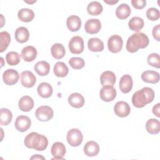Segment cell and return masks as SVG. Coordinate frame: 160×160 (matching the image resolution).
Masks as SVG:
<instances>
[{
	"instance_id": "obj_1",
	"label": "cell",
	"mask_w": 160,
	"mask_h": 160,
	"mask_svg": "<svg viewBox=\"0 0 160 160\" xmlns=\"http://www.w3.org/2000/svg\"><path fill=\"white\" fill-rule=\"evenodd\" d=\"M154 98V92L153 89L149 87H144L133 94L132 103L136 108H141L152 102Z\"/></svg>"
},
{
	"instance_id": "obj_2",
	"label": "cell",
	"mask_w": 160,
	"mask_h": 160,
	"mask_svg": "<svg viewBox=\"0 0 160 160\" xmlns=\"http://www.w3.org/2000/svg\"><path fill=\"white\" fill-rule=\"evenodd\" d=\"M24 145L29 149H34L37 151L45 150L48 145L47 138L36 132H32L28 134L24 139Z\"/></svg>"
},
{
	"instance_id": "obj_3",
	"label": "cell",
	"mask_w": 160,
	"mask_h": 160,
	"mask_svg": "<svg viewBox=\"0 0 160 160\" xmlns=\"http://www.w3.org/2000/svg\"><path fill=\"white\" fill-rule=\"evenodd\" d=\"M149 38L143 32H138L132 34L127 40L126 49L131 53L137 52L139 49H143L149 44Z\"/></svg>"
},
{
	"instance_id": "obj_4",
	"label": "cell",
	"mask_w": 160,
	"mask_h": 160,
	"mask_svg": "<svg viewBox=\"0 0 160 160\" xmlns=\"http://www.w3.org/2000/svg\"><path fill=\"white\" fill-rule=\"evenodd\" d=\"M66 139L69 145L73 147H78L82 143L83 136L80 130L73 128L68 132Z\"/></svg>"
},
{
	"instance_id": "obj_5",
	"label": "cell",
	"mask_w": 160,
	"mask_h": 160,
	"mask_svg": "<svg viewBox=\"0 0 160 160\" xmlns=\"http://www.w3.org/2000/svg\"><path fill=\"white\" fill-rule=\"evenodd\" d=\"M53 115L52 109L48 106H41L35 112L36 118L40 121H48L52 118Z\"/></svg>"
},
{
	"instance_id": "obj_6",
	"label": "cell",
	"mask_w": 160,
	"mask_h": 160,
	"mask_svg": "<svg viewBox=\"0 0 160 160\" xmlns=\"http://www.w3.org/2000/svg\"><path fill=\"white\" fill-rule=\"evenodd\" d=\"M123 41L122 38L117 34L110 36L108 41V47L109 51L112 53L120 52L122 48Z\"/></svg>"
},
{
	"instance_id": "obj_7",
	"label": "cell",
	"mask_w": 160,
	"mask_h": 160,
	"mask_svg": "<svg viewBox=\"0 0 160 160\" xmlns=\"http://www.w3.org/2000/svg\"><path fill=\"white\" fill-rule=\"evenodd\" d=\"M69 49L72 54H79L84 51V41L83 39L79 36H73L69 42Z\"/></svg>"
},
{
	"instance_id": "obj_8",
	"label": "cell",
	"mask_w": 160,
	"mask_h": 160,
	"mask_svg": "<svg viewBox=\"0 0 160 160\" xmlns=\"http://www.w3.org/2000/svg\"><path fill=\"white\" fill-rule=\"evenodd\" d=\"M116 90L111 86H103L99 92L101 99L105 102H110L115 99L116 97Z\"/></svg>"
},
{
	"instance_id": "obj_9",
	"label": "cell",
	"mask_w": 160,
	"mask_h": 160,
	"mask_svg": "<svg viewBox=\"0 0 160 160\" xmlns=\"http://www.w3.org/2000/svg\"><path fill=\"white\" fill-rule=\"evenodd\" d=\"M31 125V121L27 116L20 115L16 119L14 126L16 129L19 132L26 131Z\"/></svg>"
},
{
	"instance_id": "obj_10",
	"label": "cell",
	"mask_w": 160,
	"mask_h": 160,
	"mask_svg": "<svg viewBox=\"0 0 160 160\" xmlns=\"http://www.w3.org/2000/svg\"><path fill=\"white\" fill-rule=\"evenodd\" d=\"M18 72L13 69H8L2 74V79L4 82L7 85H14L18 82L19 80Z\"/></svg>"
},
{
	"instance_id": "obj_11",
	"label": "cell",
	"mask_w": 160,
	"mask_h": 160,
	"mask_svg": "<svg viewBox=\"0 0 160 160\" xmlns=\"http://www.w3.org/2000/svg\"><path fill=\"white\" fill-rule=\"evenodd\" d=\"M114 111L118 116L120 118H125L130 114L131 108L128 103L125 101H120L115 104Z\"/></svg>"
},
{
	"instance_id": "obj_12",
	"label": "cell",
	"mask_w": 160,
	"mask_h": 160,
	"mask_svg": "<svg viewBox=\"0 0 160 160\" xmlns=\"http://www.w3.org/2000/svg\"><path fill=\"white\" fill-rule=\"evenodd\" d=\"M21 84L26 88L33 87L36 82V78L34 74L29 71H22L21 74Z\"/></svg>"
},
{
	"instance_id": "obj_13",
	"label": "cell",
	"mask_w": 160,
	"mask_h": 160,
	"mask_svg": "<svg viewBox=\"0 0 160 160\" xmlns=\"http://www.w3.org/2000/svg\"><path fill=\"white\" fill-rule=\"evenodd\" d=\"M51 152L53 156L52 159H63V157L66 154L64 144L61 142H54L51 147Z\"/></svg>"
},
{
	"instance_id": "obj_14",
	"label": "cell",
	"mask_w": 160,
	"mask_h": 160,
	"mask_svg": "<svg viewBox=\"0 0 160 160\" xmlns=\"http://www.w3.org/2000/svg\"><path fill=\"white\" fill-rule=\"evenodd\" d=\"M101 28V21L98 19H89L84 25V29L87 33L93 34L98 33Z\"/></svg>"
},
{
	"instance_id": "obj_15",
	"label": "cell",
	"mask_w": 160,
	"mask_h": 160,
	"mask_svg": "<svg viewBox=\"0 0 160 160\" xmlns=\"http://www.w3.org/2000/svg\"><path fill=\"white\" fill-rule=\"evenodd\" d=\"M132 79L129 74L123 75L119 81V89L123 93H128L132 88Z\"/></svg>"
},
{
	"instance_id": "obj_16",
	"label": "cell",
	"mask_w": 160,
	"mask_h": 160,
	"mask_svg": "<svg viewBox=\"0 0 160 160\" xmlns=\"http://www.w3.org/2000/svg\"><path fill=\"white\" fill-rule=\"evenodd\" d=\"M21 56L25 61L31 62L34 61L37 56V50L34 46H28L22 49Z\"/></svg>"
},
{
	"instance_id": "obj_17",
	"label": "cell",
	"mask_w": 160,
	"mask_h": 160,
	"mask_svg": "<svg viewBox=\"0 0 160 160\" xmlns=\"http://www.w3.org/2000/svg\"><path fill=\"white\" fill-rule=\"evenodd\" d=\"M116 78L115 74L111 71H106L103 72L100 76V81L102 86H113L116 82Z\"/></svg>"
},
{
	"instance_id": "obj_18",
	"label": "cell",
	"mask_w": 160,
	"mask_h": 160,
	"mask_svg": "<svg viewBox=\"0 0 160 160\" xmlns=\"http://www.w3.org/2000/svg\"><path fill=\"white\" fill-rule=\"evenodd\" d=\"M99 152V144L93 141H90L87 142L84 146V152L89 157H93L96 155Z\"/></svg>"
},
{
	"instance_id": "obj_19",
	"label": "cell",
	"mask_w": 160,
	"mask_h": 160,
	"mask_svg": "<svg viewBox=\"0 0 160 160\" xmlns=\"http://www.w3.org/2000/svg\"><path fill=\"white\" fill-rule=\"evenodd\" d=\"M68 102L74 108H80L84 104V98L80 93L74 92L69 96Z\"/></svg>"
},
{
	"instance_id": "obj_20",
	"label": "cell",
	"mask_w": 160,
	"mask_h": 160,
	"mask_svg": "<svg viewBox=\"0 0 160 160\" xmlns=\"http://www.w3.org/2000/svg\"><path fill=\"white\" fill-rule=\"evenodd\" d=\"M66 25L69 30L72 32H76L79 30L81 26V20L76 15L69 16L66 20Z\"/></svg>"
},
{
	"instance_id": "obj_21",
	"label": "cell",
	"mask_w": 160,
	"mask_h": 160,
	"mask_svg": "<svg viewBox=\"0 0 160 160\" xmlns=\"http://www.w3.org/2000/svg\"><path fill=\"white\" fill-rule=\"evenodd\" d=\"M141 77L142 80L145 82L155 84L159 81V74L154 71H145L141 74Z\"/></svg>"
},
{
	"instance_id": "obj_22",
	"label": "cell",
	"mask_w": 160,
	"mask_h": 160,
	"mask_svg": "<svg viewBox=\"0 0 160 160\" xmlns=\"http://www.w3.org/2000/svg\"><path fill=\"white\" fill-rule=\"evenodd\" d=\"M18 106L23 112L30 111L34 107V101L32 98L29 96H24L20 98L18 102Z\"/></svg>"
},
{
	"instance_id": "obj_23",
	"label": "cell",
	"mask_w": 160,
	"mask_h": 160,
	"mask_svg": "<svg viewBox=\"0 0 160 160\" xmlns=\"http://www.w3.org/2000/svg\"><path fill=\"white\" fill-rule=\"evenodd\" d=\"M16 40L19 43H24L28 41L29 38V32L28 29L23 26L19 27L14 32Z\"/></svg>"
},
{
	"instance_id": "obj_24",
	"label": "cell",
	"mask_w": 160,
	"mask_h": 160,
	"mask_svg": "<svg viewBox=\"0 0 160 160\" xmlns=\"http://www.w3.org/2000/svg\"><path fill=\"white\" fill-rule=\"evenodd\" d=\"M38 94L43 98H49L53 92L52 88L51 85L48 82H41L39 84L37 88Z\"/></svg>"
},
{
	"instance_id": "obj_25",
	"label": "cell",
	"mask_w": 160,
	"mask_h": 160,
	"mask_svg": "<svg viewBox=\"0 0 160 160\" xmlns=\"http://www.w3.org/2000/svg\"><path fill=\"white\" fill-rule=\"evenodd\" d=\"M88 49L92 52H100L104 49L103 42L98 38H92L88 42Z\"/></svg>"
},
{
	"instance_id": "obj_26",
	"label": "cell",
	"mask_w": 160,
	"mask_h": 160,
	"mask_svg": "<svg viewBox=\"0 0 160 160\" xmlns=\"http://www.w3.org/2000/svg\"><path fill=\"white\" fill-rule=\"evenodd\" d=\"M53 71L57 77L64 78L68 75L69 69L64 62L58 61L54 64Z\"/></svg>"
},
{
	"instance_id": "obj_27",
	"label": "cell",
	"mask_w": 160,
	"mask_h": 160,
	"mask_svg": "<svg viewBox=\"0 0 160 160\" xmlns=\"http://www.w3.org/2000/svg\"><path fill=\"white\" fill-rule=\"evenodd\" d=\"M34 71L39 76H44L49 74L50 71V65L49 64L45 61H38L34 66Z\"/></svg>"
},
{
	"instance_id": "obj_28",
	"label": "cell",
	"mask_w": 160,
	"mask_h": 160,
	"mask_svg": "<svg viewBox=\"0 0 160 160\" xmlns=\"http://www.w3.org/2000/svg\"><path fill=\"white\" fill-rule=\"evenodd\" d=\"M131 8L128 4H121L116 9V15L120 19L128 18L131 14Z\"/></svg>"
},
{
	"instance_id": "obj_29",
	"label": "cell",
	"mask_w": 160,
	"mask_h": 160,
	"mask_svg": "<svg viewBox=\"0 0 160 160\" xmlns=\"http://www.w3.org/2000/svg\"><path fill=\"white\" fill-rule=\"evenodd\" d=\"M146 129L151 134H156L160 130V122L159 120L154 118L149 119L146 123Z\"/></svg>"
},
{
	"instance_id": "obj_30",
	"label": "cell",
	"mask_w": 160,
	"mask_h": 160,
	"mask_svg": "<svg viewBox=\"0 0 160 160\" xmlns=\"http://www.w3.org/2000/svg\"><path fill=\"white\" fill-rule=\"evenodd\" d=\"M18 16L21 21L28 22L34 19V13L32 9L28 8H22L19 10Z\"/></svg>"
},
{
	"instance_id": "obj_31",
	"label": "cell",
	"mask_w": 160,
	"mask_h": 160,
	"mask_svg": "<svg viewBox=\"0 0 160 160\" xmlns=\"http://www.w3.org/2000/svg\"><path fill=\"white\" fill-rule=\"evenodd\" d=\"M51 52L53 58L56 59H60L65 56L66 51L62 44L55 43L51 46Z\"/></svg>"
},
{
	"instance_id": "obj_32",
	"label": "cell",
	"mask_w": 160,
	"mask_h": 160,
	"mask_svg": "<svg viewBox=\"0 0 160 160\" xmlns=\"http://www.w3.org/2000/svg\"><path fill=\"white\" fill-rule=\"evenodd\" d=\"M144 20L142 18L138 16H135L129 20L128 26L131 30L138 32L144 27Z\"/></svg>"
},
{
	"instance_id": "obj_33",
	"label": "cell",
	"mask_w": 160,
	"mask_h": 160,
	"mask_svg": "<svg viewBox=\"0 0 160 160\" xmlns=\"http://www.w3.org/2000/svg\"><path fill=\"white\" fill-rule=\"evenodd\" d=\"M102 4L98 1H92L87 6L88 12L92 16L99 15L102 12Z\"/></svg>"
},
{
	"instance_id": "obj_34",
	"label": "cell",
	"mask_w": 160,
	"mask_h": 160,
	"mask_svg": "<svg viewBox=\"0 0 160 160\" xmlns=\"http://www.w3.org/2000/svg\"><path fill=\"white\" fill-rule=\"evenodd\" d=\"M12 114L10 110L7 108H1L0 109V122L2 126H7L12 120Z\"/></svg>"
},
{
	"instance_id": "obj_35",
	"label": "cell",
	"mask_w": 160,
	"mask_h": 160,
	"mask_svg": "<svg viewBox=\"0 0 160 160\" xmlns=\"http://www.w3.org/2000/svg\"><path fill=\"white\" fill-rule=\"evenodd\" d=\"M11 41V37L7 31L0 32V52H4L8 47Z\"/></svg>"
},
{
	"instance_id": "obj_36",
	"label": "cell",
	"mask_w": 160,
	"mask_h": 160,
	"mask_svg": "<svg viewBox=\"0 0 160 160\" xmlns=\"http://www.w3.org/2000/svg\"><path fill=\"white\" fill-rule=\"evenodd\" d=\"M6 60L9 65L16 66L20 62L21 57L17 52L10 51L7 53L6 56Z\"/></svg>"
},
{
	"instance_id": "obj_37",
	"label": "cell",
	"mask_w": 160,
	"mask_h": 160,
	"mask_svg": "<svg viewBox=\"0 0 160 160\" xmlns=\"http://www.w3.org/2000/svg\"><path fill=\"white\" fill-rule=\"evenodd\" d=\"M69 64L72 68L74 69H80L84 66L85 62L81 58L72 57L69 59Z\"/></svg>"
},
{
	"instance_id": "obj_38",
	"label": "cell",
	"mask_w": 160,
	"mask_h": 160,
	"mask_svg": "<svg viewBox=\"0 0 160 160\" xmlns=\"http://www.w3.org/2000/svg\"><path fill=\"white\" fill-rule=\"evenodd\" d=\"M147 62L149 65L156 68H160V58L159 55L157 53L150 54L147 58Z\"/></svg>"
},
{
	"instance_id": "obj_39",
	"label": "cell",
	"mask_w": 160,
	"mask_h": 160,
	"mask_svg": "<svg viewBox=\"0 0 160 160\" xmlns=\"http://www.w3.org/2000/svg\"><path fill=\"white\" fill-rule=\"evenodd\" d=\"M159 16L160 13L159 10L155 8H150L146 11L147 18L152 21H157L159 18Z\"/></svg>"
},
{
	"instance_id": "obj_40",
	"label": "cell",
	"mask_w": 160,
	"mask_h": 160,
	"mask_svg": "<svg viewBox=\"0 0 160 160\" xmlns=\"http://www.w3.org/2000/svg\"><path fill=\"white\" fill-rule=\"evenodd\" d=\"M131 4L132 6L138 9H143L146 4V0H132Z\"/></svg>"
},
{
	"instance_id": "obj_41",
	"label": "cell",
	"mask_w": 160,
	"mask_h": 160,
	"mask_svg": "<svg viewBox=\"0 0 160 160\" xmlns=\"http://www.w3.org/2000/svg\"><path fill=\"white\" fill-rule=\"evenodd\" d=\"M160 24H157L156 26H154L152 31V34L153 36V38L158 41H160Z\"/></svg>"
},
{
	"instance_id": "obj_42",
	"label": "cell",
	"mask_w": 160,
	"mask_h": 160,
	"mask_svg": "<svg viewBox=\"0 0 160 160\" xmlns=\"http://www.w3.org/2000/svg\"><path fill=\"white\" fill-rule=\"evenodd\" d=\"M159 109H160V104L158 103L156 105H154L152 108V111L154 114H155L157 117L159 118L160 117V114H159Z\"/></svg>"
},
{
	"instance_id": "obj_43",
	"label": "cell",
	"mask_w": 160,
	"mask_h": 160,
	"mask_svg": "<svg viewBox=\"0 0 160 160\" xmlns=\"http://www.w3.org/2000/svg\"><path fill=\"white\" fill-rule=\"evenodd\" d=\"M30 159H45V158L43 157L42 156L39 155V154H36V155L32 156Z\"/></svg>"
},
{
	"instance_id": "obj_44",
	"label": "cell",
	"mask_w": 160,
	"mask_h": 160,
	"mask_svg": "<svg viewBox=\"0 0 160 160\" xmlns=\"http://www.w3.org/2000/svg\"><path fill=\"white\" fill-rule=\"evenodd\" d=\"M104 2L108 4H110V5H112V4H114L117 2H118V1H104Z\"/></svg>"
},
{
	"instance_id": "obj_45",
	"label": "cell",
	"mask_w": 160,
	"mask_h": 160,
	"mask_svg": "<svg viewBox=\"0 0 160 160\" xmlns=\"http://www.w3.org/2000/svg\"><path fill=\"white\" fill-rule=\"evenodd\" d=\"M24 2H27V3H30V4H32V3H34V2H36V1L35 0V1H32V2H31V1H24Z\"/></svg>"
}]
</instances>
